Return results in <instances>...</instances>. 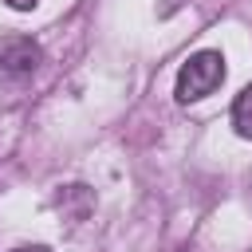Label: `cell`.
<instances>
[{
	"label": "cell",
	"mask_w": 252,
	"mask_h": 252,
	"mask_svg": "<svg viewBox=\"0 0 252 252\" xmlns=\"http://www.w3.org/2000/svg\"><path fill=\"white\" fill-rule=\"evenodd\" d=\"M224 83V55L220 51H197L177 71V102H197L213 94Z\"/></svg>",
	"instance_id": "6da1fadb"
},
{
	"label": "cell",
	"mask_w": 252,
	"mask_h": 252,
	"mask_svg": "<svg viewBox=\"0 0 252 252\" xmlns=\"http://www.w3.org/2000/svg\"><path fill=\"white\" fill-rule=\"evenodd\" d=\"M39 59H43V51L32 35H0V71L28 75L39 67Z\"/></svg>",
	"instance_id": "7a4b0ae2"
},
{
	"label": "cell",
	"mask_w": 252,
	"mask_h": 252,
	"mask_svg": "<svg viewBox=\"0 0 252 252\" xmlns=\"http://www.w3.org/2000/svg\"><path fill=\"white\" fill-rule=\"evenodd\" d=\"M232 130L240 134V138H252V83L236 94V102H232Z\"/></svg>",
	"instance_id": "3957f363"
},
{
	"label": "cell",
	"mask_w": 252,
	"mask_h": 252,
	"mask_svg": "<svg viewBox=\"0 0 252 252\" xmlns=\"http://www.w3.org/2000/svg\"><path fill=\"white\" fill-rule=\"evenodd\" d=\"M4 4H8V8H16V12H32L39 0H4Z\"/></svg>",
	"instance_id": "277c9868"
},
{
	"label": "cell",
	"mask_w": 252,
	"mask_h": 252,
	"mask_svg": "<svg viewBox=\"0 0 252 252\" xmlns=\"http://www.w3.org/2000/svg\"><path fill=\"white\" fill-rule=\"evenodd\" d=\"M12 252H51L47 244H24V248H12Z\"/></svg>",
	"instance_id": "5b68a950"
}]
</instances>
